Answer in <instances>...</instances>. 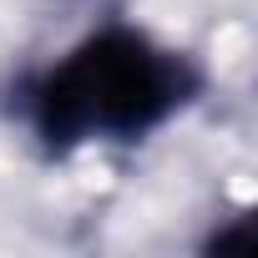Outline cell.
I'll return each mask as SVG.
<instances>
[{"instance_id":"obj_1","label":"cell","mask_w":258,"mask_h":258,"mask_svg":"<svg viewBox=\"0 0 258 258\" xmlns=\"http://www.w3.org/2000/svg\"><path fill=\"white\" fill-rule=\"evenodd\" d=\"M208 71L192 51L157 41L147 26L101 21L51 66L31 71L16 91L41 157L66 162L81 147H142L192 111Z\"/></svg>"}]
</instances>
